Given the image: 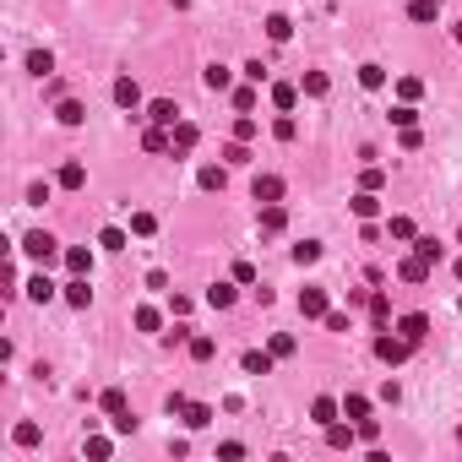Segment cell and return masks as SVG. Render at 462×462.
<instances>
[{
    "label": "cell",
    "instance_id": "obj_53",
    "mask_svg": "<svg viewBox=\"0 0 462 462\" xmlns=\"http://www.w3.org/2000/svg\"><path fill=\"white\" fill-rule=\"evenodd\" d=\"M451 39H457V44H462V22H457V33H451Z\"/></svg>",
    "mask_w": 462,
    "mask_h": 462
},
{
    "label": "cell",
    "instance_id": "obj_6",
    "mask_svg": "<svg viewBox=\"0 0 462 462\" xmlns=\"http://www.w3.org/2000/svg\"><path fill=\"white\" fill-rule=\"evenodd\" d=\"M397 277H402V283H424V277H430V261L414 251L408 261H397Z\"/></svg>",
    "mask_w": 462,
    "mask_h": 462
},
{
    "label": "cell",
    "instance_id": "obj_45",
    "mask_svg": "<svg viewBox=\"0 0 462 462\" xmlns=\"http://www.w3.org/2000/svg\"><path fill=\"white\" fill-rule=\"evenodd\" d=\"M386 229H392V239H414V218H392Z\"/></svg>",
    "mask_w": 462,
    "mask_h": 462
},
{
    "label": "cell",
    "instance_id": "obj_37",
    "mask_svg": "<svg viewBox=\"0 0 462 462\" xmlns=\"http://www.w3.org/2000/svg\"><path fill=\"white\" fill-rule=\"evenodd\" d=\"M234 109L251 114V109H256V87H234Z\"/></svg>",
    "mask_w": 462,
    "mask_h": 462
},
{
    "label": "cell",
    "instance_id": "obj_50",
    "mask_svg": "<svg viewBox=\"0 0 462 462\" xmlns=\"http://www.w3.org/2000/svg\"><path fill=\"white\" fill-rule=\"evenodd\" d=\"M234 283H256V267H251V261H234Z\"/></svg>",
    "mask_w": 462,
    "mask_h": 462
},
{
    "label": "cell",
    "instance_id": "obj_52",
    "mask_svg": "<svg viewBox=\"0 0 462 462\" xmlns=\"http://www.w3.org/2000/svg\"><path fill=\"white\" fill-rule=\"evenodd\" d=\"M392 120H397V126L408 131V126H414V104H397V109H392Z\"/></svg>",
    "mask_w": 462,
    "mask_h": 462
},
{
    "label": "cell",
    "instance_id": "obj_2",
    "mask_svg": "<svg viewBox=\"0 0 462 462\" xmlns=\"http://www.w3.org/2000/svg\"><path fill=\"white\" fill-rule=\"evenodd\" d=\"M326 310H332L326 289H299V315L305 321H326Z\"/></svg>",
    "mask_w": 462,
    "mask_h": 462
},
{
    "label": "cell",
    "instance_id": "obj_15",
    "mask_svg": "<svg viewBox=\"0 0 462 462\" xmlns=\"http://www.w3.org/2000/svg\"><path fill=\"white\" fill-rule=\"evenodd\" d=\"M114 104H120V109H136V104H142V87L131 82V77H120V82H114Z\"/></svg>",
    "mask_w": 462,
    "mask_h": 462
},
{
    "label": "cell",
    "instance_id": "obj_21",
    "mask_svg": "<svg viewBox=\"0 0 462 462\" xmlns=\"http://www.w3.org/2000/svg\"><path fill=\"white\" fill-rule=\"evenodd\" d=\"M299 87H305V98H326V87H332V82H326V71H305V82H299Z\"/></svg>",
    "mask_w": 462,
    "mask_h": 462
},
{
    "label": "cell",
    "instance_id": "obj_51",
    "mask_svg": "<svg viewBox=\"0 0 462 462\" xmlns=\"http://www.w3.org/2000/svg\"><path fill=\"white\" fill-rule=\"evenodd\" d=\"M326 332H348V315H343V310H326Z\"/></svg>",
    "mask_w": 462,
    "mask_h": 462
},
{
    "label": "cell",
    "instance_id": "obj_42",
    "mask_svg": "<svg viewBox=\"0 0 462 462\" xmlns=\"http://www.w3.org/2000/svg\"><path fill=\"white\" fill-rule=\"evenodd\" d=\"M98 245H104V251H126V234H120V229H104V234H98Z\"/></svg>",
    "mask_w": 462,
    "mask_h": 462
},
{
    "label": "cell",
    "instance_id": "obj_46",
    "mask_svg": "<svg viewBox=\"0 0 462 462\" xmlns=\"http://www.w3.org/2000/svg\"><path fill=\"white\" fill-rule=\"evenodd\" d=\"M294 348H299V343H294V337H289V332H277V337H272V354H277V359H289V354H294Z\"/></svg>",
    "mask_w": 462,
    "mask_h": 462
},
{
    "label": "cell",
    "instance_id": "obj_47",
    "mask_svg": "<svg viewBox=\"0 0 462 462\" xmlns=\"http://www.w3.org/2000/svg\"><path fill=\"white\" fill-rule=\"evenodd\" d=\"M359 441L376 446V441H381V424H376V419H359Z\"/></svg>",
    "mask_w": 462,
    "mask_h": 462
},
{
    "label": "cell",
    "instance_id": "obj_26",
    "mask_svg": "<svg viewBox=\"0 0 462 462\" xmlns=\"http://www.w3.org/2000/svg\"><path fill=\"white\" fill-rule=\"evenodd\" d=\"M196 180H202V190H223V185H229V174H223L218 164H207L202 174H196Z\"/></svg>",
    "mask_w": 462,
    "mask_h": 462
},
{
    "label": "cell",
    "instance_id": "obj_9",
    "mask_svg": "<svg viewBox=\"0 0 462 462\" xmlns=\"http://www.w3.org/2000/svg\"><path fill=\"white\" fill-rule=\"evenodd\" d=\"M169 136H174V152H190V147H196V136H202V131L190 126V120H174V126H169Z\"/></svg>",
    "mask_w": 462,
    "mask_h": 462
},
{
    "label": "cell",
    "instance_id": "obj_24",
    "mask_svg": "<svg viewBox=\"0 0 462 462\" xmlns=\"http://www.w3.org/2000/svg\"><path fill=\"white\" fill-rule=\"evenodd\" d=\"M185 424H190V430H207V424H212V408H207V402H185Z\"/></svg>",
    "mask_w": 462,
    "mask_h": 462
},
{
    "label": "cell",
    "instance_id": "obj_13",
    "mask_svg": "<svg viewBox=\"0 0 462 462\" xmlns=\"http://www.w3.org/2000/svg\"><path fill=\"white\" fill-rule=\"evenodd\" d=\"M354 435H359V430H354V424H326V446H337V451H348V446H354Z\"/></svg>",
    "mask_w": 462,
    "mask_h": 462
},
{
    "label": "cell",
    "instance_id": "obj_20",
    "mask_svg": "<svg viewBox=\"0 0 462 462\" xmlns=\"http://www.w3.org/2000/svg\"><path fill=\"white\" fill-rule=\"evenodd\" d=\"M202 82H207L212 93H229V87H234V77L223 71V65H207V71H202Z\"/></svg>",
    "mask_w": 462,
    "mask_h": 462
},
{
    "label": "cell",
    "instance_id": "obj_17",
    "mask_svg": "<svg viewBox=\"0 0 462 462\" xmlns=\"http://www.w3.org/2000/svg\"><path fill=\"white\" fill-rule=\"evenodd\" d=\"M343 419H370V397H359V392H348V397H343Z\"/></svg>",
    "mask_w": 462,
    "mask_h": 462
},
{
    "label": "cell",
    "instance_id": "obj_4",
    "mask_svg": "<svg viewBox=\"0 0 462 462\" xmlns=\"http://www.w3.org/2000/svg\"><path fill=\"white\" fill-rule=\"evenodd\" d=\"M256 202H261V207H267V202H283V180H277V174H256Z\"/></svg>",
    "mask_w": 462,
    "mask_h": 462
},
{
    "label": "cell",
    "instance_id": "obj_40",
    "mask_svg": "<svg viewBox=\"0 0 462 462\" xmlns=\"http://www.w3.org/2000/svg\"><path fill=\"white\" fill-rule=\"evenodd\" d=\"M212 354H218L212 337H190V359H212Z\"/></svg>",
    "mask_w": 462,
    "mask_h": 462
},
{
    "label": "cell",
    "instance_id": "obj_23",
    "mask_svg": "<svg viewBox=\"0 0 462 462\" xmlns=\"http://www.w3.org/2000/svg\"><path fill=\"white\" fill-rule=\"evenodd\" d=\"M272 359H277V354H261V348H251V354H245V376H267V370H272Z\"/></svg>",
    "mask_w": 462,
    "mask_h": 462
},
{
    "label": "cell",
    "instance_id": "obj_32",
    "mask_svg": "<svg viewBox=\"0 0 462 462\" xmlns=\"http://www.w3.org/2000/svg\"><path fill=\"white\" fill-rule=\"evenodd\" d=\"M158 326H164V315L152 310V305H142V310H136V332H158Z\"/></svg>",
    "mask_w": 462,
    "mask_h": 462
},
{
    "label": "cell",
    "instance_id": "obj_43",
    "mask_svg": "<svg viewBox=\"0 0 462 462\" xmlns=\"http://www.w3.org/2000/svg\"><path fill=\"white\" fill-rule=\"evenodd\" d=\"M414 251H419L424 261H430V267H435V261H441V245H435V239H414Z\"/></svg>",
    "mask_w": 462,
    "mask_h": 462
},
{
    "label": "cell",
    "instance_id": "obj_35",
    "mask_svg": "<svg viewBox=\"0 0 462 462\" xmlns=\"http://www.w3.org/2000/svg\"><path fill=\"white\" fill-rule=\"evenodd\" d=\"M435 11H441L435 0H414V6H408V17H414V22H435Z\"/></svg>",
    "mask_w": 462,
    "mask_h": 462
},
{
    "label": "cell",
    "instance_id": "obj_18",
    "mask_svg": "<svg viewBox=\"0 0 462 462\" xmlns=\"http://www.w3.org/2000/svg\"><path fill=\"white\" fill-rule=\"evenodd\" d=\"M289 33H294V22L283 17V11H272V17H267V39H272V44H289Z\"/></svg>",
    "mask_w": 462,
    "mask_h": 462
},
{
    "label": "cell",
    "instance_id": "obj_44",
    "mask_svg": "<svg viewBox=\"0 0 462 462\" xmlns=\"http://www.w3.org/2000/svg\"><path fill=\"white\" fill-rule=\"evenodd\" d=\"M294 114H283V120H277V126H272V136H277V142H294Z\"/></svg>",
    "mask_w": 462,
    "mask_h": 462
},
{
    "label": "cell",
    "instance_id": "obj_54",
    "mask_svg": "<svg viewBox=\"0 0 462 462\" xmlns=\"http://www.w3.org/2000/svg\"><path fill=\"white\" fill-rule=\"evenodd\" d=\"M457 277H462V261H457Z\"/></svg>",
    "mask_w": 462,
    "mask_h": 462
},
{
    "label": "cell",
    "instance_id": "obj_56",
    "mask_svg": "<svg viewBox=\"0 0 462 462\" xmlns=\"http://www.w3.org/2000/svg\"><path fill=\"white\" fill-rule=\"evenodd\" d=\"M457 310H462V299H457Z\"/></svg>",
    "mask_w": 462,
    "mask_h": 462
},
{
    "label": "cell",
    "instance_id": "obj_22",
    "mask_svg": "<svg viewBox=\"0 0 462 462\" xmlns=\"http://www.w3.org/2000/svg\"><path fill=\"white\" fill-rule=\"evenodd\" d=\"M55 114H60V126H82V120H87V109L77 104V98H60V109H55Z\"/></svg>",
    "mask_w": 462,
    "mask_h": 462
},
{
    "label": "cell",
    "instance_id": "obj_28",
    "mask_svg": "<svg viewBox=\"0 0 462 462\" xmlns=\"http://www.w3.org/2000/svg\"><path fill=\"white\" fill-rule=\"evenodd\" d=\"M272 104H277V109H283V114H289V109H294V104H299V87H289V82H277V87H272Z\"/></svg>",
    "mask_w": 462,
    "mask_h": 462
},
{
    "label": "cell",
    "instance_id": "obj_30",
    "mask_svg": "<svg viewBox=\"0 0 462 462\" xmlns=\"http://www.w3.org/2000/svg\"><path fill=\"white\" fill-rule=\"evenodd\" d=\"M60 185H65V190H82V185H87V169H82V164H65V169H60Z\"/></svg>",
    "mask_w": 462,
    "mask_h": 462
},
{
    "label": "cell",
    "instance_id": "obj_1",
    "mask_svg": "<svg viewBox=\"0 0 462 462\" xmlns=\"http://www.w3.org/2000/svg\"><path fill=\"white\" fill-rule=\"evenodd\" d=\"M408 354H414V343H408V337H392V332H381L376 337V359H381V364H402V359H408Z\"/></svg>",
    "mask_w": 462,
    "mask_h": 462
},
{
    "label": "cell",
    "instance_id": "obj_19",
    "mask_svg": "<svg viewBox=\"0 0 462 462\" xmlns=\"http://www.w3.org/2000/svg\"><path fill=\"white\" fill-rule=\"evenodd\" d=\"M98 402H104V414H109V419H120V414H131V408H126V392H120V386H109V392H104Z\"/></svg>",
    "mask_w": 462,
    "mask_h": 462
},
{
    "label": "cell",
    "instance_id": "obj_39",
    "mask_svg": "<svg viewBox=\"0 0 462 462\" xmlns=\"http://www.w3.org/2000/svg\"><path fill=\"white\" fill-rule=\"evenodd\" d=\"M359 185H364V190H381V185H386V169H376V164H370L364 174H359Z\"/></svg>",
    "mask_w": 462,
    "mask_h": 462
},
{
    "label": "cell",
    "instance_id": "obj_48",
    "mask_svg": "<svg viewBox=\"0 0 462 462\" xmlns=\"http://www.w3.org/2000/svg\"><path fill=\"white\" fill-rule=\"evenodd\" d=\"M370 315H376V321H386V315H392V299H386V294H370Z\"/></svg>",
    "mask_w": 462,
    "mask_h": 462
},
{
    "label": "cell",
    "instance_id": "obj_34",
    "mask_svg": "<svg viewBox=\"0 0 462 462\" xmlns=\"http://www.w3.org/2000/svg\"><path fill=\"white\" fill-rule=\"evenodd\" d=\"M294 261H299V267H315V261H321V245H315V239L294 245Z\"/></svg>",
    "mask_w": 462,
    "mask_h": 462
},
{
    "label": "cell",
    "instance_id": "obj_3",
    "mask_svg": "<svg viewBox=\"0 0 462 462\" xmlns=\"http://www.w3.org/2000/svg\"><path fill=\"white\" fill-rule=\"evenodd\" d=\"M22 256H33V261H44V267H49V261H55V234L33 229L27 239H22Z\"/></svg>",
    "mask_w": 462,
    "mask_h": 462
},
{
    "label": "cell",
    "instance_id": "obj_41",
    "mask_svg": "<svg viewBox=\"0 0 462 462\" xmlns=\"http://www.w3.org/2000/svg\"><path fill=\"white\" fill-rule=\"evenodd\" d=\"M397 93H402V104H414V98L424 93V82H419V77H402V82H397Z\"/></svg>",
    "mask_w": 462,
    "mask_h": 462
},
{
    "label": "cell",
    "instance_id": "obj_33",
    "mask_svg": "<svg viewBox=\"0 0 462 462\" xmlns=\"http://www.w3.org/2000/svg\"><path fill=\"white\" fill-rule=\"evenodd\" d=\"M11 441H17V446H39V424H33V419H22L17 430H11Z\"/></svg>",
    "mask_w": 462,
    "mask_h": 462
},
{
    "label": "cell",
    "instance_id": "obj_16",
    "mask_svg": "<svg viewBox=\"0 0 462 462\" xmlns=\"http://www.w3.org/2000/svg\"><path fill=\"white\" fill-rule=\"evenodd\" d=\"M283 223H289V212H283V202H267V207H261V229H267V234H277Z\"/></svg>",
    "mask_w": 462,
    "mask_h": 462
},
{
    "label": "cell",
    "instance_id": "obj_11",
    "mask_svg": "<svg viewBox=\"0 0 462 462\" xmlns=\"http://www.w3.org/2000/svg\"><path fill=\"white\" fill-rule=\"evenodd\" d=\"M65 305H77V310H87V305H93V289H87V277H71V283H65Z\"/></svg>",
    "mask_w": 462,
    "mask_h": 462
},
{
    "label": "cell",
    "instance_id": "obj_55",
    "mask_svg": "<svg viewBox=\"0 0 462 462\" xmlns=\"http://www.w3.org/2000/svg\"><path fill=\"white\" fill-rule=\"evenodd\" d=\"M435 6H446V0H435Z\"/></svg>",
    "mask_w": 462,
    "mask_h": 462
},
{
    "label": "cell",
    "instance_id": "obj_8",
    "mask_svg": "<svg viewBox=\"0 0 462 462\" xmlns=\"http://www.w3.org/2000/svg\"><path fill=\"white\" fill-rule=\"evenodd\" d=\"M147 120H152V126H174V120H180L174 98H152V104H147Z\"/></svg>",
    "mask_w": 462,
    "mask_h": 462
},
{
    "label": "cell",
    "instance_id": "obj_12",
    "mask_svg": "<svg viewBox=\"0 0 462 462\" xmlns=\"http://www.w3.org/2000/svg\"><path fill=\"white\" fill-rule=\"evenodd\" d=\"M348 207H354V218H364V223H370V218L381 212V202H376V190H364V185H359V196L348 202Z\"/></svg>",
    "mask_w": 462,
    "mask_h": 462
},
{
    "label": "cell",
    "instance_id": "obj_10",
    "mask_svg": "<svg viewBox=\"0 0 462 462\" xmlns=\"http://www.w3.org/2000/svg\"><path fill=\"white\" fill-rule=\"evenodd\" d=\"M142 147H147V152H169V147H174L169 126H147V131H142Z\"/></svg>",
    "mask_w": 462,
    "mask_h": 462
},
{
    "label": "cell",
    "instance_id": "obj_5",
    "mask_svg": "<svg viewBox=\"0 0 462 462\" xmlns=\"http://www.w3.org/2000/svg\"><path fill=\"white\" fill-rule=\"evenodd\" d=\"M65 267H71V277H93V251H87V245H71V251H65Z\"/></svg>",
    "mask_w": 462,
    "mask_h": 462
},
{
    "label": "cell",
    "instance_id": "obj_36",
    "mask_svg": "<svg viewBox=\"0 0 462 462\" xmlns=\"http://www.w3.org/2000/svg\"><path fill=\"white\" fill-rule=\"evenodd\" d=\"M131 234H142V239L158 234V218H152V212H136V218H131Z\"/></svg>",
    "mask_w": 462,
    "mask_h": 462
},
{
    "label": "cell",
    "instance_id": "obj_7",
    "mask_svg": "<svg viewBox=\"0 0 462 462\" xmlns=\"http://www.w3.org/2000/svg\"><path fill=\"white\" fill-rule=\"evenodd\" d=\"M397 332L408 337V343H424V332H430V315H419V310H414V315H402V321H397Z\"/></svg>",
    "mask_w": 462,
    "mask_h": 462
},
{
    "label": "cell",
    "instance_id": "obj_38",
    "mask_svg": "<svg viewBox=\"0 0 462 462\" xmlns=\"http://www.w3.org/2000/svg\"><path fill=\"white\" fill-rule=\"evenodd\" d=\"M223 164H251V152H245V142H239V136L223 147Z\"/></svg>",
    "mask_w": 462,
    "mask_h": 462
},
{
    "label": "cell",
    "instance_id": "obj_14",
    "mask_svg": "<svg viewBox=\"0 0 462 462\" xmlns=\"http://www.w3.org/2000/svg\"><path fill=\"white\" fill-rule=\"evenodd\" d=\"M337 414H343V402H332V397H315V402H310V419L321 424V430H326V424H332Z\"/></svg>",
    "mask_w": 462,
    "mask_h": 462
},
{
    "label": "cell",
    "instance_id": "obj_29",
    "mask_svg": "<svg viewBox=\"0 0 462 462\" xmlns=\"http://www.w3.org/2000/svg\"><path fill=\"white\" fill-rule=\"evenodd\" d=\"M27 299H39V305H49V299H55V283H49V277H33V283H27Z\"/></svg>",
    "mask_w": 462,
    "mask_h": 462
},
{
    "label": "cell",
    "instance_id": "obj_31",
    "mask_svg": "<svg viewBox=\"0 0 462 462\" xmlns=\"http://www.w3.org/2000/svg\"><path fill=\"white\" fill-rule=\"evenodd\" d=\"M359 82L370 87V93H381V87H386V71H381V65H359Z\"/></svg>",
    "mask_w": 462,
    "mask_h": 462
},
{
    "label": "cell",
    "instance_id": "obj_27",
    "mask_svg": "<svg viewBox=\"0 0 462 462\" xmlns=\"http://www.w3.org/2000/svg\"><path fill=\"white\" fill-rule=\"evenodd\" d=\"M207 305H212V310H229V305H234V289H229V283H212V289H207Z\"/></svg>",
    "mask_w": 462,
    "mask_h": 462
},
{
    "label": "cell",
    "instance_id": "obj_25",
    "mask_svg": "<svg viewBox=\"0 0 462 462\" xmlns=\"http://www.w3.org/2000/svg\"><path fill=\"white\" fill-rule=\"evenodd\" d=\"M27 71H33V77H49V71H55V55H49V49H33V55H27Z\"/></svg>",
    "mask_w": 462,
    "mask_h": 462
},
{
    "label": "cell",
    "instance_id": "obj_49",
    "mask_svg": "<svg viewBox=\"0 0 462 462\" xmlns=\"http://www.w3.org/2000/svg\"><path fill=\"white\" fill-rule=\"evenodd\" d=\"M234 136H239V142H251V136H256V120H251V114H239V120H234Z\"/></svg>",
    "mask_w": 462,
    "mask_h": 462
}]
</instances>
